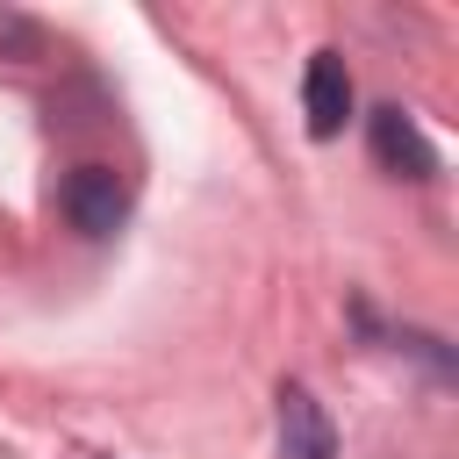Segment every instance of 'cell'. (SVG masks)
<instances>
[{
	"instance_id": "6da1fadb",
	"label": "cell",
	"mask_w": 459,
	"mask_h": 459,
	"mask_svg": "<svg viewBox=\"0 0 459 459\" xmlns=\"http://www.w3.org/2000/svg\"><path fill=\"white\" fill-rule=\"evenodd\" d=\"M57 208H65V222L79 230V237H115L122 222H129V186H122V172L115 165H72L65 172V186H57Z\"/></svg>"
},
{
	"instance_id": "5b68a950",
	"label": "cell",
	"mask_w": 459,
	"mask_h": 459,
	"mask_svg": "<svg viewBox=\"0 0 459 459\" xmlns=\"http://www.w3.org/2000/svg\"><path fill=\"white\" fill-rule=\"evenodd\" d=\"M0 43H7V50H22V57H36V50H43V29H36V22H22V14H7V7H0Z\"/></svg>"
},
{
	"instance_id": "3957f363",
	"label": "cell",
	"mask_w": 459,
	"mask_h": 459,
	"mask_svg": "<svg viewBox=\"0 0 459 459\" xmlns=\"http://www.w3.org/2000/svg\"><path fill=\"white\" fill-rule=\"evenodd\" d=\"M373 158L394 172V179H437V151L423 143V129H416V115H402V108H373Z\"/></svg>"
},
{
	"instance_id": "277c9868",
	"label": "cell",
	"mask_w": 459,
	"mask_h": 459,
	"mask_svg": "<svg viewBox=\"0 0 459 459\" xmlns=\"http://www.w3.org/2000/svg\"><path fill=\"white\" fill-rule=\"evenodd\" d=\"M280 459H337V430L301 380L280 387Z\"/></svg>"
},
{
	"instance_id": "7a4b0ae2",
	"label": "cell",
	"mask_w": 459,
	"mask_h": 459,
	"mask_svg": "<svg viewBox=\"0 0 459 459\" xmlns=\"http://www.w3.org/2000/svg\"><path fill=\"white\" fill-rule=\"evenodd\" d=\"M301 115H308V136H316V143H330V136L344 129V115H351V72H344L337 50H316V57H308Z\"/></svg>"
}]
</instances>
